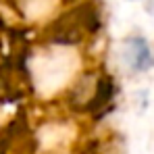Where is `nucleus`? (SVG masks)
Instances as JSON below:
<instances>
[{"label":"nucleus","mask_w":154,"mask_h":154,"mask_svg":"<svg viewBox=\"0 0 154 154\" xmlns=\"http://www.w3.org/2000/svg\"><path fill=\"white\" fill-rule=\"evenodd\" d=\"M102 27V15L94 0H81L52 19L44 29V40L52 46H79Z\"/></svg>","instance_id":"f257e3e1"},{"label":"nucleus","mask_w":154,"mask_h":154,"mask_svg":"<svg viewBox=\"0 0 154 154\" xmlns=\"http://www.w3.org/2000/svg\"><path fill=\"white\" fill-rule=\"evenodd\" d=\"M115 96H117V81L110 73H98L96 75V83H94V90H92V96L90 100L85 102L81 115H90V117H104L115 102Z\"/></svg>","instance_id":"f03ea898"},{"label":"nucleus","mask_w":154,"mask_h":154,"mask_svg":"<svg viewBox=\"0 0 154 154\" xmlns=\"http://www.w3.org/2000/svg\"><path fill=\"white\" fill-rule=\"evenodd\" d=\"M123 56L127 67L135 73H144L154 67V54L142 35H129L123 42Z\"/></svg>","instance_id":"7ed1b4c3"},{"label":"nucleus","mask_w":154,"mask_h":154,"mask_svg":"<svg viewBox=\"0 0 154 154\" xmlns=\"http://www.w3.org/2000/svg\"><path fill=\"white\" fill-rule=\"evenodd\" d=\"M96 75H98V73H83V75L69 88V92H67V106H69L73 112H79V115H81L85 102H88L90 96H92V90H94V83H96Z\"/></svg>","instance_id":"20e7f679"},{"label":"nucleus","mask_w":154,"mask_h":154,"mask_svg":"<svg viewBox=\"0 0 154 154\" xmlns=\"http://www.w3.org/2000/svg\"><path fill=\"white\" fill-rule=\"evenodd\" d=\"M79 154H106L104 152V146L100 140H88V142H83V146H81V150Z\"/></svg>","instance_id":"39448f33"}]
</instances>
